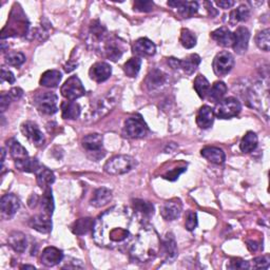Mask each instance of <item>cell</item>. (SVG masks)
I'll use <instances>...</instances> for the list:
<instances>
[{
    "label": "cell",
    "mask_w": 270,
    "mask_h": 270,
    "mask_svg": "<svg viewBox=\"0 0 270 270\" xmlns=\"http://www.w3.org/2000/svg\"><path fill=\"white\" fill-rule=\"evenodd\" d=\"M134 217L128 208L114 206L98 217L93 226V239L101 247L120 248L131 245Z\"/></svg>",
    "instance_id": "6da1fadb"
},
{
    "label": "cell",
    "mask_w": 270,
    "mask_h": 270,
    "mask_svg": "<svg viewBox=\"0 0 270 270\" xmlns=\"http://www.w3.org/2000/svg\"><path fill=\"white\" fill-rule=\"evenodd\" d=\"M161 240L157 232L151 226L143 227L137 232L130 246V256L139 263H147L160 253Z\"/></svg>",
    "instance_id": "7a4b0ae2"
},
{
    "label": "cell",
    "mask_w": 270,
    "mask_h": 270,
    "mask_svg": "<svg viewBox=\"0 0 270 270\" xmlns=\"http://www.w3.org/2000/svg\"><path fill=\"white\" fill-rule=\"evenodd\" d=\"M136 163L133 157L129 155H116L105 164L104 170L111 175H122L131 171Z\"/></svg>",
    "instance_id": "3957f363"
},
{
    "label": "cell",
    "mask_w": 270,
    "mask_h": 270,
    "mask_svg": "<svg viewBox=\"0 0 270 270\" xmlns=\"http://www.w3.org/2000/svg\"><path fill=\"white\" fill-rule=\"evenodd\" d=\"M241 110V102L235 97H228L218 102L214 109V115L221 119H228L238 116Z\"/></svg>",
    "instance_id": "277c9868"
},
{
    "label": "cell",
    "mask_w": 270,
    "mask_h": 270,
    "mask_svg": "<svg viewBox=\"0 0 270 270\" xmlns=\"http://www.w3.org/2000/svg\"><path fill=\"white\" fill-rule=\"evenodd\" d=\"M82 147L88 155L94 161H98L104 157L105 150L102 146V136L97 133L89 134L82 138Z\"/></svg>",
    "instance_id": "5b68a950"
},
{
    "label": "cell",
    "mask_w": 270,
    "mask_h": 270,
    "mask_svg": "<svg viewBox=\"0 0 270 270\" xmlns=\"http://www.w3.org/2000/svg\"><path fill=\"white\" fill-rule=\"evenodd\" d=\"M58 97L51 92H44L35 97V105L41 113L46 115H53L57 112Z\"/></svg>",
    "instance_id": "8992f818"
},
{
    "label": "cell",
    "mask_w": 270,
    "mask_h": 270,
    "mask_svg": "<svg viewBox=\"0 0 270 270\" xmlns=\"http://www.w3.org/2000/svg\"><path fill=\"white\" fill-rule=\"evenodd\" d=\"M61 95L69 100H76L86 94V89L82 86L81 80L77 76H71L63 83L61 89Z\"/></svg>",
    "instance_id": "52a82bcc"
},
{
    "label": "cell",
    "mask_w": 270,
    "mask_h": 270,
    "mask_svg": "<svg viewBox=\"0 0 270 270\" xmlns=\"http://www.w3.org/2000/svg\"><path fill=\"white\" fill-rule=\"evenodd\" d=\"M235 67V57L232 54L224 51L220 52L212 62V68L218 76H225Z\"/></svg>",
    "instance_id": "ba28073f"
},
{
    "label": "cell",
    "mask_w": 270,
    "mask_h": 270,
    "mask_svg": "<svg viewBox=\"0 0 270 270\" xmlns=\"http://www.w3.org/2000/svg\"><path fill=\"white\" fill-rule=\"evenodd\" d=\"M124 132L131 138H142L146 136L148 127L141 117H130L125 122Z\"/></svg>",
    "instance_id": "9c48e42d"
},
{
    "label": "cell",
    "mask_w": 270,
    "mask_h": 270,
    "mask_svg": "<svg viewBox=\"0 0 270 270\" xmlns=\"http://www.w3.org/2000/svg\"><path fill=\"white\" fill-rule=\"evenodd\" d=\"M160 253L163 254V258L167 263H172L178 258V246H176V242L172 234H167L164 239L161 240Z\"/></svg>",
    "instance_id": "30bf717a"
},
{
    "label": "cell",
    "mask_w": 270,
    "mask_h": 270,
    "mask_svg": "<svg viewBox=\"0 0 270 270\" xmlns=\"http://www.w3.org/2000/svg\"><path fill=\"white\" fill-rule=\"evenodd\" d=\"M116 104V97L112 94H110V92L104 97H101L99 100L96 101L94 109L92 110V119L97 120L100 117L106 115L109 111H111Z\"/></svg>",
    "instance_id": "8fae6325"
},
{
    "label": "cell",
    "mask_w": 270,
    "mask_h": 270,
    "mask_svg": "<svg viewBox=\"0 0 270 270\" xmlns=\"http://www.w3.org/2000/svg\"><path fill=\"white\" fill-rule=\"evenodd\" d=\"M20 207L19 200L16 195L12 193H7L1 198L0 201V208H1V214L5 219H11L15 216V213Z\"/></svg>",
    "instance_id": "7c38bea8"
},
{
    "label": "cell",
    "mask_w": 270,
    "mask_h": 270,
    "mask_svg": "<svg viewBox=\"0 0 270 270\" xmlns=\"http://www.w3.org/2000/svg\"><path fill=\"white\" fill-rule=\"evenodd\" d=\"M21 130L24 136L35 146L40 147L44 144V136L36 124L32 122H26L21 126Z\"/></svg>",
    "instance_id": "4fadbf2b"
},
{
    "label": "cell",
    "mask_w": 270,
    "mask_h": 270,
    "mask_svg": "<svg viewBox=\"0 0 270 270\" xmlns=\"http://www.w3.org/2000/svg\"><path fill=\"white\" fill-rule=\"evenodd\" d=\"M183 209V205L180 200L173 199L168 202H166L162 208H161V214L164 220L166 221H174L178 218H180Z\"/></svg>",
    "instance_id": "5bb4252c"
},
{
    "label": "cell",
    "mask_w": 270,
    "mask_h": 270,
    "mask_svg": "<svg viewBox=\"0 0 270 270\" xmlns=\"http://www.w3.org/2000/svg\"><path fill=\"white\" fill-rule=\"evenodd\" d=\"M90 77L96 82H104L110 78L112 74V68L107 62H96L90 69Z\"/></svg>",
    "instance_id": "9a60e30c"
},
{
    "label": "cell",
    "mask_w": 270,
    "mask_h": 270,
    "mask_svg": "<svg viewBox=\"0 0 270 270\" xmlns=\"http://www.w3.org/2000/svg\"><path fill=\"white\" fill-rule=\"evenodd\" d=\"M104 51L108 58L113 61H116L123 56V54L125 52V44L123 41L117 39L116 37H113V38H110L106 41Z\"/></svg>",
    "instance_id": "2e32d148"
},
{
    "label": "cell",
    "mask_w": 270,
    "mask_h": 270,
    "mask_svg": "<svg viewBox=\"0 0 270 270\" xmlns=\"http://www.w3.org/2000/svg\"><path fill=\"white\" fill-rule=\"evenodd\" d=\"M146 85L150 92L162 90L167 85V75L158 69L152 70L147 77Z\"/></svg>",
    "instance_id": "e0dca14e"
},
{
    "label": "cell",
    "mask_w": 270,
    "mask_h": 270,
    "mask_svg": "<svg viewBox=\"0 0 270 270\" xmlns=\"http://www.w3.org/2000/svg\"><path fill=\"white\" fill-rule=\"evenodd\" d=\"M235 36V42L232 48L238 54H243L248 49V43L250 39V33L247 27L240 26L234 33Z\"/></svg>",
    "instance_id": "ac0fdd59"
},
{
    "label": "cell",
    "mask_w": 270,
    "mask_h": 270,
    "mask_svg": "<svg viewBox=\"0 0 270 270\" xmlns=\"http://www.w3.org/2000/svg\"><path fill=\"white\" fill-rule=\"evenodd\" d=\"M168 5L173 8H178L179 14L183 18H190L199 10V3L195 1H182V0H174L168 1Z\"/></svg>",
    "instance_id": "d6986e66"
},
{
    "label": "cell",
    "mask_w": 270,
    "mask_h": 270,
    "mask_svg": "<svg viewBox=\"0 0 270 270\" xmlns=\"http://www.w3.org/2000/svg\"><path fill=\"white\" fill-rule=\"evenodd\" d=\"M62 259V251L56 247H46L41 254V263L46 267L56 266L61 262Z\"/></svg>",
    "instance_id": "ffe728a7"
},
{
    "label": "cell",
    "mask_w": 270,
    "mask_h": 270,
    "mask_svg": "<svg viewBox=\"0 0 270 270\" xmlns=\"http://www.w3.org/2000/svg\"><path fill=\"white\" fill-rule=\"evenodd\" d=\"M211 38L216 40L218 44L225 46V48H229V46L234 45L235 42V36L228 27L222 26L220 29H217L211 33Z\"/></svg>",
    "instance_id": "44dd1931"
},
{
    "label": "cell",
    "mask_w": 270,
    "mask_h": 270,
    "mask_svg": "<svg viewBox=\"0 0 270 270\" xmlns=\"http://www.w3.org/2000/svg\"><path fill=\"white\" fill-rule=\"evenodd\" d=\"M155 52V44L148 38H139L133 44V53L137 56H152Z\"/></svg>",
    "instance_id": "7402d4cb"
},
{
    "label": "cell",
    "mask_w": 270,
    "mask_h": 270,
    "mask_svg": "<svg viewBox=\"0 0 270 270\" xmlns=\"http://www.w3.org/2000/svg\"><path fill=\"white\" fill-rule=\"evenodd\" d=\"M201 154L204 158H206L208 162L216 165L224 164L226 160L225 152L218 147H205L202 149Z\"/></svg>",
    "instance_id": "603a6c76"
},
{
    "label": "cell",
    "mask_w": 270,
    "mask_h": 270,
    "mask_svg": "<svg viewBox=\"0 0 270 270\" xmlns=\"http://www.w3.org/2000/svg\"><path fill=\"white\" fill-rule=\"evenodd\" d=\"M29 224L33 229L37 230L38 232H41V234H49L52 230L51 217L45 216L43 213L37 214V216L33 217L30 220Z\"/></svg>",
    "instance_id": "cb8c5ba5"
},
{
    "label": "cell",
    "mask_w": 270,
    "mask_h": 270,
    "mask_svg": "<svg viewBox=\"0 0 270 270\" xmlns=\"http://www.w3.org/2000/svg\"><path fill=\"white\" fill-rule=\"evenodd\" d=\"M10 27L8 30V33L10 35L8 36H17V35H24L27 31V27H29V22H27L26 16L23 14L21 17H19L17 13L16 17H12L10 25H7Z\"/></svg>",
    "instance_id": "d4e9b609"
},
{
    "label": "cell",
    "mask_w": 270,
    "mask_h": 270,
    "mask_svg": "<svg viewBox=\"0 0 270 270\" xmlns=\"http://www.w3.org/2000/svg\"><path fill=\"white\" fill-rule=\"evenodd\" d=\"M7 243L16 253L22 254L27 247V240L25 235L19 231H14L7 238Z\"/></svg>",
    "instance_id": "484cf974"
},
{
    "label": "cell",
    "mask_w": 270,
    "mask_h": 270,
    "mask_svg": "<svg viewBox=\"0 0 270 270\" xmlns=\"http://www.w3.org/2000/svg\"><path fill=\"white\" fill-rule=\"evenodd\" d=\"M214 111L209 106H203L197 115V124L201 129H208L214 122Z\"/></svg>",
    "instance_id": "4316f807"
},
{
    "label": "cell",
    "mask_w": 270,
    "mask_h": 270,
    "mask_svg": "<svg viewBox=\"0 0 270 270\" xmlns=\"http://www.w3.org/2000/svg\"><path fill=\"white\" fill-rule=\"evenodd\" d=\"M111 200H112V191L108 188H99L93 194L90 204L96 208H100L106 206Z\"/></svg>",
    "instance_id": "83f0119b"
},
{
    "label": "cell",
    "mask_w": 270,
    "mask_h": 270,
    "mask_svg": "<svg viewBox=\"0 0 270 270\" xmlns=\"http://www.w3.org/2000/svg\"><path fill=\"white\" fill-rule=\"evenodd\" d=\"M80 106L77 102H74L72 100L70 101H63L61 104V115L64 119L74 120L77 119L80 115Z\"/></svg>",
    "instance_id": "f1b7e54d"
},
{
    "label": "cell",
    "mask_w": 270,
    "mask_h": 270,
    "mask_svg": "<svg viewBox=\"0 0 270 270\" xmlns=\"http://www.w3.org/2000/svg\"><path fill=\"white\" fill-rule=\"evenodd\" d=\"M61 73L57 70L45 71L40 78V85L46 88H56L61 80Z\"/></svg>",
    "instance_id": "f546056e"
},
{
    "label": "cell",
    "mask_w": 270,
    "mask_h": 270,
    "mask_svg": "<svg viewBox=\"0 0 270 270\" xmlns=\"http://www.w3.org/2000/svg\"><path fill=\"white\" fill-rule=\"evenodd\" d=\"M227 93V86L223 81H217L214 82L212 87H210L208 92V98L210 101L214 102V104H218L220 102Z\"/></svg>",
    "instance_id": "4dcf8cb0"
},
{
    "label": "cell",
    "mask_w": 270,
    "mask_h": 270,
    "mask_svg": "<svg viewBox=\"0 0 270 270\" xmlns=\"http://www.w3.org/2000/svg\"><path fill=\"white\" fill-rule=\"evenodd\" d=\"M201 63V57L198 54H191L187 58L180 60L179 69H182L186 74L191 75L194 71L198 69L199 64Z\"/></svg>",
    "instance_id": "1f68e13d"
},
{
    "label": "cell",
    "mask_w": 270,
    "mask_h": 270,
    "mask_svg": "<svg viewBox=\"0 0 270 270\" xmlns=\"http://www.w3.org/2000/svg\"><path fill=\"white\" fill-rule=\"evenodd\" d=\"M15 167L18 170L23 171V172L36 173L41 168L42 166L40 165V163L38 162L37 158L27 157V158H24V160H21V161H16Z\"/></svg>",
    "instance_id": "d6a6232c"
},
{
    "label": "cell",
    "mask_w": 270,
    "mask_h": 270,
    "mask_svg": "<svg viewBox=\"0 0 270 270\" xmlns=\"http://www.w3.org/2000/svg\"><path fill=\"white\" fill-rule=\"evenodd\" d=\"M36 179H37V183H38V185L40 186V188L46 189L55 182V175L48 168L41 167V168L36 172Z\"/></svg>",
    "instance_id": "836d02e7"
},
{
    "label": "cell",
    "mask_w": 270,
    "mask_h": 270,
    "mask_svg": "<svg viewBox=\"0 0 270 270\" xmlns=\"http://www.w3.org/2000/svg\"><path fill=\"white\" fill-rule=\"evenodd\" d=\"M258 143H259V139H258L257 134L253 131H249L244 135L243 138H242L241 144H240L241 151L244 153L253 152L258 147Z\"/></svg>",
    "instance_id": "e575fe53"
},
{
    "label": "cell",
    "mask_w": 270,
    "mask_h": 270,
    "mask_svg": "<svg viewBox=\"0 0 270 270\" xmlns=\"http://www.w3.org/2000/svg\"><path fill=\"white\" fill-rule=\"evenodd\" d=\"M93 226H94V221H93L91 218H82L74 223L72 231L74 235L83 236L88 234L90 230H92Z\"/></svg>",
    "instance_id": "d590c367"
},
{
    "label": "cell",
    "mask_w": 270,
    "mask_h": 270,
    "mask_svg": "<svg viewBox=\"0 0 270 270\" xmlns=\"http://www.w3.org/2000/svg\"><path fill=\"white\" fill-rule=\"evenodd\" d=\"M41 205V213L45 214V216L52 217L53 211H54V200L52 195L51 188L44 189V194L42 195V199L40 202Z\"/></svg>",
    "instance_id": "8d00e7d4"
},
{
    "label": "cell",
    "mask_w": 270,
    "mask_h": 270,
    "mask_svg": "<svg viewBox=\"0 0 270 270\" xmlns=\"http://www.w3.org/2000/svg\"><path fill=\"white\" fill-rule=\"evenodd\" d=\"M193 87H194V90L197 91L198 95L201 98H205L207 96L208 92H209L210 83H209V81H208V79L206 77H205L204 75H202V74H199V75L197 76V78H195V80H194Z\"/></svg>",
    "instance_id": "74e56055"
},
{
    "label": "cell",
    "mask_w": 270,
    "mask_h": 270,
    "mask_svg": "<svg viewBox=\"0 0 270 270\" xmlns=\"http://www.w3.org/2000/svg\"><path fill=\"white\" fill-rule=\"evenodd\" d=\"M133 208L134 210L142 214L144 217H150L154 213V207L151 203L143 201V200H133Z\"/></svg>",
    "instance_id": "f35d334b"
},
{
    "label": "cell",
    "mask_w": 270,
    "mask_h": 270,
    "mask_svg": "<svg viewBox=\"0 0 270 270\" xmlns=\"http://www.w3.org/2000/svg\"><path fill=\"white\" fill-rule=\"evenodd\" d=\"M142 67V59L139 57L130 58L124 64V71L126 75L129 77H135Z\"/></svg>",
    "instance_id": "ab89813d"
},
{
    "label": "cell",
    "mask_w": 270,
    "mask_h": 270,
    "mask_svg": "<svg viewBox=\"0 0 270 270\" xmlns=\"http://www.w3.org/2000/svg\"><path fill=\"white\" fill-rule=\"evenodd\" d=\"M250 16V11L246 5H240L236 10L230 13V22L236 24L240 21L247 20Z\"/></svg>",
    "instance_id": "60d3db41"
},
{
    "label": "cell",
    "mask_w": 270,
    "mask_h": 270,
    "mask_svg": "<svg viewBox=\"0 0 270 270\" xmlns=\"http://www.w3.org/2000/svg\"><path fill=\"white\" fill-rule=\"evenodd\" d=\"M181 43L186 49H192L197 45V36L189 29H183L181 33Z\"/></svg>",
    "instance_id": "b9f144b4"
},
{
    "label": "cell",
    "mask_w": 270,
    "mask_h": 270,
    "mask_svg": "<svg viewBox=\"0 0 270 270\" xmlns=\"http://www.w3.org/2000/svg\"><path fill=\"white\" fill-rule=\"evenodd\" d=\"M90 34L95 41H104L107 37V30L98 21H93L90 27Z\"/></svg>",
    "instance_id": "7bdbcfd3"
},
{
    "label": "cell",
    "mask_w": 270,
    "mask_h": 270,
    "mask_svg": "<svg viewBox=\"0 0 270 270\" xmlns=\"http://www.w3.org/2000/svg\"><path fill=\"white\" fill-rule=\"evenodd\" d=\"M10 153L12 157L14 158V161H21L24 160V158L29 157V154H27V151L25 150V148L22 147L19 143L13 141L10 144Z\"/></svg>",
    "instance_id": "ee69618b"
},
{
    "label": "cell",
    "mask_w": 270,
    "mask_h": 270,
    "mask_svg": "<svg viewBox=\"0 0 270 270\" xmlns=\"http://www.w3.org/2000/svg\"><path fill=\"white\" fill-rule=\"evenodd\" d=\"M256 43L261 50L268 52L270 49V30L265 29L261 31L256 37Z\"/></svg>",
    "instance_id": "f6af8a7d"
},
{
    "label": "cell",
    "mask_w": 270,
    "mask_h": 270,
    "mask_svg": "<svg viewBox=\"0 0 270 270\" xmlns=\"http://www.w3.org/2000/svg\"><path fill=\"white\" fill-rule=\"evenodd\" d=\"M4 61L8 66L20 67L25 61V56L20 52H8L5 54Z\"/></svg>",
    "instance_id": "bcb514c9"
},
{
    "label": "cell",
    "mask_w": 270,
    "mask_h": 270,
    "mask_svg": "<svg viewBox=\"0 0 270 270\" xmlns=\"http://www.w3.org/2000/svg\"><path fill=\"white\" fill-rule=\"evenodd\" d=\"M198 226V216L194 211L188 210L186 212V223H185V227L187 230L192 231Z\"/></svg>",
    "instance_id": "7dc6e473"
},
{
    "label": "cell",
    "mask_w": 270,
    "mask_h": 270,
    "mask_svg": "<svg viewBox=\"0 0 270 270\" xmlns=\"http://www.w3.org/2000/svg\"><path fill=\"white\" fill-rule=\"evenodd\" d=\"M154 3L149 0H137L134 2V10L138 12H151L153 10Z\"/></svg>",
    "instance_id": "c3c4849f"
},
{
    "label": "cell",
    "mask_w": 270,
    "mask_h": 270,
    "mask_svg": "<svg viewBox=\"0 0 270 270\" xmlns=\"http://www.w3.org/2000/svg\"><path fill=\"white\" fill-rule=\"evenodd\" d=\"M228 268L234 269V270H236V269H249L250 265L247 261L241 260V259H232L228 265Z\"/></svg>",
    "instance_id": "681fc988"
},
{
    "label": "cell",
    "mask_w": 270,
    "mask_h": 270,
    "mask_svg": "<svg viewBox=\"0 0 270 270\" xmlns=\"http://www.w3.org/2000/svg\"><path fill=\"white\" fill-rule=\"evenodd\" d=\"M185 171H186V168H185V167H182V168H175V169H173V170H171V171H169V172H167V173L164 174L163 176H164V179L173 182V181L178 180V179H179V176H180L182 173H184Z\"/></svg>",
    "instance_id": "f907efd6"
},
{
    "label": "cell",
    "mask_w": 270,
    "mask_h": 270,
    "mask_svg": "<svg viewBox=\"0 0 270 270\" xmlns=\"http://www.w3.org/2000/svg\"><path fill=\"white\" fill-rule=\"evenodd\" d=\"M254 267L258 268V269H268L269 268V260L266 257H260V258H256L254 261Z\"/></svg>",
    "instance_id": "816d5d0a"
},
{
    "label": "cell",
    "mask_w": 270,
    "mask_h": 270,
    "mask_svg": "<svg viewBox=\"0 0 270 270\" xmlns=\"http://www.w3.org/2000/svg\"><path fill=\"white\" fill-rule=\"evenodd\" d=\"M11 100H12V98L10 97V95L2 93L1 97H0V109H1V112H4L6 108L10 106Z\"/></svg>",
    "instance_id": "f5cc1de1"
},
{
    "label": "cell",
    "mask_w": 270,
    "mask_h": 270,
    "mask_svg": "<svg viewBox=\"0 0 270 270\" xmlns=\"http://www.w3.org/2000/svg\"><path fill=\"white\" fill-rule=\"evenodd\" d=\"M1 80L2 81H7L8 83H14L15 82L14 74L11 71L5 70L4 68H2L1 69Z\"/></svg>",
    "instance_id": "db71d44e"
},
{
    "label": "cell",
    "mask_w": 270,
    "mask_h": 270,
    "mask_svg": "<svg viewBox=\"0 0 270 270\" xmlns=\"http://www.w3.org/2000/svg\"><path fill=\"white\" fill-rule=\"evenodd\" d=\"M7 94L10 95V97L13 100H18V99H20V97L23 95V91L20 88H13L10 90V92H8Z\"/></svg>",
    "instance_id": "11a10c76"
},
{
    "label": "cell",
    "mask_w": 270,
    "mask_h": 270,
    "mask_svg": "<svg viewBox=\"0 0 270 270\" xmlns=\"http://www.w3.org/2000/svg\"><path fill=\"white\" fill-rule=\"evenodd\" d=\"M216 3H217L218 6L227 10V8H230V7L234 6L236 2L232 1V0H222V1H217Z\"/></svg>",
    "instance_id": "9f6ffc18"
},
{
    "label": "cell",
    "mask_w": 270,
    "mask_h": 270,
    "mask_svg": "<svg viewBox=\"0 0 270 270\" xmlns=\"http://www.w3.org/2000/svg\"><path fill=\"white\" fill-rule=\"evenodd\" d=\"M205 5H206L207 10H208V12H209V15H210L211 17L218 15V11L216 10V8H214V7L212 6V3H211V2L206 1V2H205Z\"/></svg>",
    "instance_id": "6f0895ef"
},
{
    "label": "cell",
    "mask_w": 270,
    "mask_h": 270,
    "mask_svg": "<svg viewBox=\"0 0 270 270\" xmlns=\"http://www.w3.org/2000/svg\"><path fill=\"white\" fill-rule=\"evenodd\" d=\"M38 201H39L38 197H37V195H36L35 193L32 194V195H31V198L29 199V206H30L31 208H34V207L36 206V205H37V203H38Z\"/></svg>",
    "instance_id": "680465c9"
},
{
    "label": "cell",
    "mask_w": 270,
    "mask_h": 270,
    "mask_svg": "<svg viewBox=\"0 0 270 270\" xmlns=\"http://www.w3.org/2000/svg\"><path fill=\"white\" fill-rule=\"evenodd\" d=\"M247 246H248L250 251H257L258 248H259L258 243H257V242H254V241H248L247 242Z\"/></svg>",
    "instance_id": "91938a15"
},
{
    "label": "cell",
    "mask_w": 270,
    "mask_h": 270,
    "mask_svg": "<svg viewBox=\"0 0 270 270\" xmlns=\"http://www.w3.org/2000/svg\"><path fill=\"white\" fill-rule=\"evenodd\" d=\"M76 67H77V63L68 62V64L64 66V70H66V72H71V71H73L74 69H75Z\"/></svg>",
    "instance_id": "94428289"
},
{
    "label": "cell",
    "mask_w": 270,
    "mask_h": 270,
    "mask_svg": "<svg viewBox=\"0 0 270 270\" xmlns=\"http://www.w3.org/2000/svg\"><path fill=\"white\" fill-rule=\"evenodd\" d=\"M21 269H35V267L32 266V265H23L21 267Z\"/></svg>",
    "instance_id": "6125c7cd"
}]
</instances>
